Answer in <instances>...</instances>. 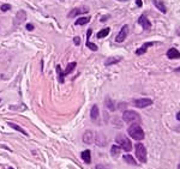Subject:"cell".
Wrapping results in <instances>:
<instances>
[{
  "label": "cell",
  "instance_id": "e575fe53",
  "mask_svg": "<svg viewBox=\"0 0 180 169\" xmlns=\"http://www.w3.org/2000/svg\"><path fill=\"white\" fill-rule=\"evenodd\" d=\"M9 169H15V168H9Z\"/></svg>",
  "mask_w": 180,
  "mask_h": 169
},
{
  "label": "cell",
  "instance_id": "836d02e7",
  "mask_svg": "<svg viewBox=\"0 0 180 169\" xmlns=\"http://www.w3.org/2000/svg\"><path fill=\"white\" fill-rule=\"evenodd\" d=\"M178 169H180V164H179V165H178Z\"/></svg>",
  "mask_w": 180,
  "mask_h": 169
},
{
  "label": "cell",
  "instance_id": "83f0119b",
  "mask_svg": "<svg viewBox=\"0 0 180 169\" xmlns=\"http://www.w3.org/2000/svg\"><path fill=\"white\" fill-rule=\"evenodd\" d=\"M96 169H109L107 165H105V164H97L96 165Z\"/></svg>",
  "mask_w": 180,
  "mask_h": 169
},
{
  "label": "cell",
  "instance_id": "4fadbf2b",
  "mask_svg": "<svg viewBox=\"0 0 180 169\" xmlns=\"http://www.w3.org/2000/svg\"><path fill=\"white\" fill-rule=\"evenodd\" d=\"M99 115H100V110H99V107L96 105H94L91 107V110H90V118H91V120H97L99 119Z\"/></svg>",
  "mask_w": 180,
  "mask_h": 169
},
{
  "label": "cell",
  "instance_id": "7a4b0ae2",
  "mask_svg": "<svg viewBox=\"0 0 180 169\" xmlns=\"http://www.w3.org/2000/svg\"><path fill=\"white\" fill-rule=\"evenodd\" d=\"M115 142L118 143V146H120V149H123L124 151H126V152L131 151L132 144H131V140H130L126 136L119 133V134L115 137Z\"/></svg>",
  "mask_w": 180,
  "mask_h": 169
},
{
  "label": "cell",
  "instance_id": "ac0fdd59",
  "mask_svg": "<svg viewBox=\"0 0 180 169\" xmlns=\"http://www.w3.org/2000/svg\"><path fill=\"white\" fill-rule=\"evenodd\" d=\"M25 18H27L25 12H24V11H19V12L17 13V17H16V24H18V23L25 21Z\"/></svg>",
  "mask_w": 180,
  "mask_h": 169
},
{
  "label": "cell",
  "instance_id": "603a6c76",
  "mask_svg": "<svg viewBox=\"0 0 180 169\" xmlns=\"http://www.w3.org/2000/svg\"><path fill=\"white\" fill-rule=\"evenodd\" d=\"M96 144L100 145V146H105V145H106V137H105L103 134H99V136H97V142H96Z\"/></svg>",
  "mask_w": 180,
  "mask_h": 169
},
{
  "label": "cell",
  "instance_id": "cb8c5ba5",
  "mask_svg": "<svg viewBox=\"0 0 180 169\" xmlns=\"http://www.w3.org/2000/svg\"><path fill=\"white\" fill-rule=\"evenodd\" d=\"M106 107H107L109 110H112V112H114V110H115L114 102H113L111 99H106Z\"/></svg>",
  "mask_w": 180,
  "mask_h": 169
},
{
  "label": "cell",
  "instance_id": "30bf717a",
  "mask_svg": "<svg viewBox=\"0 0 180 169\" xmlns=\"http://www.w3.org/2000/svg\"><path fill=\"white\" fill-rule=\"evenodd\" d=\"M94 132L93 131H86L84 134H83V142L85 144H91L94 142Z\"/></svg>",
  "mask_w": 180,
  "mask_h": 169
},
{
  "label": "cell",
  "instance_id": "1f68e13d",
  "mask_svg": "<svg viewBox=\"0 0 180 169\" xmlns=\"http://www.w3.org/2000/svg\"><path fill=\"white\" fill-rule=\"evenodd\" d=\"M174 71H175V72H180V67H176V68H174Z\"/></svg>",
  "mask_w": 180,
  "mask_h": 169
},
{
  "label": "cell",
  "instance_id": "5b68a950",
  "mask_svg": "<svg viewBox=\"0 0 180 169\" xmlns=\"http://www.w3.org/2000/svg\"><path fill=\"white\" fill-rule=\"evenodd\" d=\"M136 156L139 159V162L145 163L147 162V149L142 143H137L136 144Z\"/></svg>",
  "mask_w": 180,
  "mask_h": 169
},
{
  "label": "cell",
  "instance_id": "e0dca14e",
  "mask_svg": "<svg viewBox=\"0 0 180 169\" xmlns=\"http://www.w3.org/2000/svg\"><path fill=\"white\" fill-rule=\"evenodd\" d=\"M124 161L126 162V163H129V164H131V165H137V161L131 156V155H124Z\"/></svg>",
  "mask_w": 180,
  "mask_h": 169
},
{
  "label": "cell",
  "instance_id": "7402d4cb",
  "mask_svg": "<svg viewBox=\"0 0 180 169\" xmlns=\"http://www.w3.org/2000/svg\"><path fill=\"white\" fill-rule=\"evenodd\" d=\"M109 31H111V29H109V28H105V29H102L101 31H99V33H97V39H103V37H106V36L109 34Z\"/></svg>",
  "mask_w": 180,
  "mask_h": 169
},
{
  "label": "cell",
  "instance_id": "4dcf8cb0",
  "mask_svg": "<svg viewBox=\"0 0 180 169\" xmlns=\"http://www.w3.org/2000/svg\"><path fill=\"white\" fill-rule=\"evenodd\" d=\"M176 120H179V121H180V112H178V113H176Z\"/></svg>",
  "mask_w": 180,
  "mask_h": 169
},
{
  "label": "cell",
  "instance_id": "4316f807",
  "mask_svg": "<svg viewBox=\"0 0 180 169\" xmlns=\"http://www.w3.org/2000/svg\"><path fill=\"white\" fill-rule=\"evenodd\" d=\"M73 42H74V44H76V46H79V43H80V37L76 36V37L73 39Z\"/></svg>",
  "mask_w": 180,
  "mask_h": 169
},
{
  "label": "cell",
  "instance_id": "ffe728a7",
  "mask_svg": "<svg viewBox=\"0 0 180 169\" xmlns=\"http://www.w3.org/2000/svg\"><path fill=\"white\" fill-rule=\"evenodd\" d=\"M9 126H10V127H12L13 130H16V131H18V132H21V133H23V134L28 136V132H27V131H24L21 126H18V125H16V124H13V122H9Z\"/></svg>",
  "mask_w": 180,
  "mask_h": 169
},
{
  "label": "cell",
  "instance_id": "484cf974",
  "mask_svg": "<svg viewBox=\"0 0 180 169\" xmlns=\"http://www.w3.org/2000/svg\"><path fill=\"white\" fill-rule=\"evenodd\" d=\"M10 9H11V6H10L9 4H4L1 7H0V10H1L3 12H6V11H9Z\"/></svg>",
  "mask_w": 180,
  "mask_h": 169
},
{
  "label": "cell",
  "instance_id": "d590c367",
  "mask_svg": "<svg viewBox=\"0 0 180 169\" xmlns=\"http://www.w3.org/2000/svg\"><path fill=\"white\" fill-rule=\"evenodd\" d=\"M0 102H1V100H0Z\"/></svg>",
  "mask_w": 180,
  "mask_h": 169
},
{
  "label": "cell",
  "instance_id": "6da1fadb",
  "mask_svg": "<svg viewBox=\"0 0 180 169\" xmlns=\"http://www.w3.org/2000/svg\"><path fill=\"white\" fill-rule=\"evenodd\" d=\"M127 132H129L130 137H131L132 139H135V140H143V139H144V137H145L144 131H143V130H142V127H141L139 125H137V124L131 125V126L129 127Z\"/></svg>",
  "mask_w": 180,
  "mask_h": 169
},
{
  "label": "cell",
  "instance_id": "5bb4252c",
  "mask_svg": "<svg viewBox=\"0 0 180 169\" xmlns=\"http://www.w3.org/2000/svg\"><path fill=\"white\" fill-rule=\"evenodd\" d=\"M154 5L156 6L157 10H160L162 13H166L167 12V7L164 6V3L162 0H154Z\"/></svg>",
  "mask_w": 180,
  "mask_h": 169
},
{
  "label": "cell",
  "instance_id": "d6a6232c",
  "mask_svg": "<svg viewBox=\"0 0 180 169\" xmlns=\"http://www.w3.org/2000/svg\"><path fill=\"white\" fill-rule=\"evenodd\" d=\"M119 1H127V0H119Z\"/></svg>",
  "mask_w": 180,
  "mask_h": 169
},
{
  "label": "cell",
  "instance_id": "ba28073f",
  "mask_svg": "<svg viewBox=\"0 0 180 169\" xmlns=\"http://www.w3.org/2000/svg\"><path fill=\"white\" fill-rule=\"evenodd\" d=\"M127 35H129V25L126 24V25H124V27L121 28V30H120L119 34L117 35L115 41H117L118 43H121V42L125 41V39L127 37Z\"/></svg>",
  "mask_w": 180,
  "mask_h": 169
},
{
  "label": "cell",
  "instance_id": "9c48e42d",
  "mask_svg": "<svg viewBox=\"0 0 180 169\" xmlns=\"http://www.w3.org/2000/svg\"><path fill=\"white\" fill-rule=\"evenodd\" d=\"M138 24L142 25V28L144 30H150V28H151V23H150V21L148 19V17L145 15H142L138 18Z\"/></svg>",
  "mask_w": 180,
  "mask_h": 169
},
{
  "label": "cell",
  "instance_id": "d4e9b609",
  "mask_svg": "<svg viewBox=\"0 0 180 169\" xmlns=\"http://www.w3.org/2000/svg\"><path fill=\"white\" fill-rule=\"evenodd\" d=\"M86 47L89 48V49H91V50H94V52H96L97 50V46L95 44V43H91L89 40H86Z\"/></svg>",
  "mask_w": 180,
  "mask_h": 169
},
{
  "label": "cell",
  "instance_id": "9a60e30c",
  "mask_svg": "<svg viewBox=\"0 0 180 169\" xmlns=\"http://www.w3.org/2000/svg\"><path fill=\"white\" fill-rule=\"evenodd\" d=\"M80 156H82V159L85 163H90V162H91V152H90V150H84L80 153Z\"/></svg>",
  "mask_w": 180,
  "mask_h": 169
},
{
  "label": "cell",
  "instance_id": "f546056e",
  "mask_svg": "<svg viewBox=\"0 0 180 169\" xmlns=\"http://www.w3.org/2000/svg\"><path fill=\"white\" fill-rule=\"evenodd\" d=\"M27 29H28V30H33V29H34V25H33V24H27Z\"/></svg>",
  "mask_w": 180,
  "mask_h": 169
},
{
  "label": "cell",
  "instance_id": "44dd1931",
  "mask_svg": "<svg viewBox=\"0 0 180 169\" xmlns=\"http://www.w3.org/2000/svg\"><path fill=\"white\" fill-rule=\"evenodd\" d=\"M90 22V17H80L76 21V25H84Z\"/></svg>",
  "mask_w": 180,
  "mask_h": 169
},
{
  "label": "cell",
  "instance_id": "3957f363",
  "mask_svg": "<svg viewBox=\"0 0 180 169\" xmlns=\"http://www.w3.org/2000/svg\"><path fill=\"white\" fill-rule=\"evenodd\" d=\"M76 66H77V62H70L67 66H66V70L65 71H61V67L58 65L57 66V71H58V73H59V83L60 84H62L64 82H65V76H67L68 73H71L74 68H76Z\"/></svg>",
  "mask_w": 180,
  "mask_h": 169
},
{
  "label": "cell",
  "instance_id": "d6986e66",
  "mask_svg": "<svg viewBox=\"0 0 180 169\" xmlns=\"http://www.w3.org/2000/svg\"><path fill=\"white\" fill-rule=\"evenodd\" d=\"M120 151H121L120 146H118V145H113V146H112V149H111V155H112L113 157H118V156L120 155Z\"/></svg>",
  "mask_w": 180,
  "mask_h": 169
},
{
  "label": "cell",
  "instance_id": "2e32d148",
  "mask_svg": "<svg viewBox=\"0 0 180 169\" xmlns=\"http://www.w3.org/2000/svg\"><path fill=\"white\" fill-rule=\"evenodd\" d=\"M119 61H121V56H111V58H108V59L105 61V65H106V66H111V65L118 64Z\"/></svg>",
  "mask_w": 180,
  "mask_h": 169
},
{
  "label": "cell",
  "instance_id": "8fae6325",
  "mask_svg": "<svg viewBox=\"0 0 180 169\" xmlns=\"http://www.w3.org/2000/svg\"><path fill=\"white\" fill-rule=\"evenodd\" d=\"M155 44V42H145L141 48H138L137 50H136V54L137 55H142V54H145V52L148 50V48L149 47H151V46H154Z\"/></svg>",
  "mask_w": 180,
  "mask_h": 169
},
{
  "label": "cell",
  "instance_id": "f1b7e54d",
  "mask_svg": "<svg viewBox=\"0 0 180 169\" xmlns=\"http://www.w3.org/2000/svg\"><path fill=\"white\" fill-rule=\"evenodd\" d=\"M136 4H137V6H138V7H142L143 1H142V0H136Z\"/></svg>",
  "mask_w": 180,
  "mask_h": 169
},
{
  "label": "cell",
  "instance_id": "8992f818",
  "mask_svg": "<svg viewBox=\"0 0 180 169\" xmlns=\"http://www.w3.org/2000/svg\"><path fill=\"white\" fill-rule=\"evenodd\" d=\"M152 105V100L151 99H138L133 101V106H136L137 108H145Z\"/></svg>",
  "mask_w": 180,
  "mask_h": 169
},
{
  "label": "cell",
  "instance_id": "7c38bea8",
  "mask_svg": "<svg viewBox=\"0 0 180 169\" xmlns=\"http://www.w3.org/2000/svg\"><path fill=\"white\" fill-rule=\"evenodd\" d=\"M167 56L169 59H179L180 58V52L176 48H170L167 50Z\"/></svg>",
  "mask_w": 180,
  "mask_h": 169
},
{
  "label": "cell",
  "instance_id": "52a82bcc",
  "mask_svg": "<svg viewBox=\"0 0 180 169\" xmlns=\"http://www.w3.org/2000/svg\"><path fill=\"white\" fill-rule=\"evenodd\" d=\"M88 12H89V9H88V7H85V6L76 7V9H73L72 11H70V12H68L67 17H68V18H73V17H76V16L84 15V13H88Z\"/></svg>",
  "mask_w": 180,
  "mask_h": 169
},
{
  "label": "cell",
  "instance_id": "277c9868",
  "mask_svg": "<svg viewBox=\"0 0 180 169\" xmlns=\"http://www.w3.org/2000/svg\"><path fill=\"white\" fill-rule=\"evenodd\" d=\"M123 120L125 122H136V121H141V115L137 112L133 110H125L123 113Z\"/></svg>",
  "mask_w": 180,
  "mask_h": 169
}]
</instances>
